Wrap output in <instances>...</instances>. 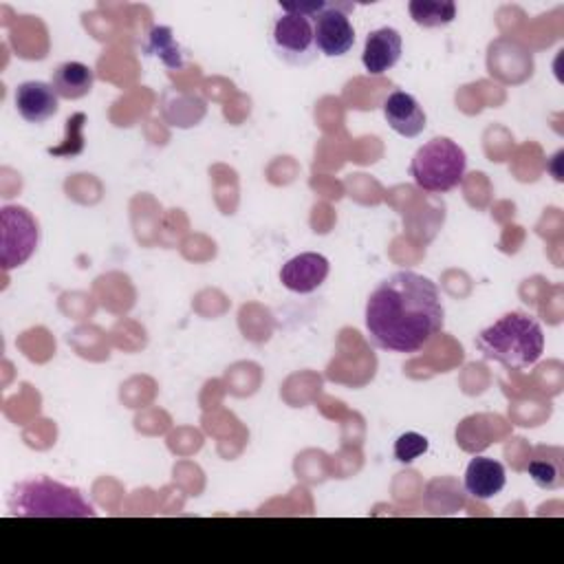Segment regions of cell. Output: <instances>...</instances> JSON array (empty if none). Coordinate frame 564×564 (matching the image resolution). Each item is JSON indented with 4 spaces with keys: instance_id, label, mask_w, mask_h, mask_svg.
Here are the masks:
<instances>
[{
    "instance_id": "cell-1",
    "label": "cell",
    "mask_w": 564,
    "mask_h": 564,
    "mask_svg": "<svg viewBox=\"0 0 564 564\" xmlns=\"http://www.w3.org/2000/svg\"><path fill=\"white\" fill-rule=\"evenodd\" d=\"M368 339L390 352H419L441 330L445 308L436 282L416 271H397L366 300Z\"/></svg>"
},
{
    "instance_id": "cell-2",
    "label": "cell",
    "mask_w": 564,
    "mask_h": 564,
    "mask_svg": "<svg viewBox=\"0 0 564 564\" xmlns=\"http://www.w3.org/2000/svg\"><path fill=\"white\" fill-rule=\"evenodd\" d=\"M474 344L485 359L496 361L507 370H524L542 357L544 333L533 315L511 311L482 328Z\"/></svg>"
},
{
    "instance_id": "cell-3",
    "label": "cell",
    "mask_w": 564,
    "mask_h": 564,
    "mask_svg": "<svg viewBox=\"0 0 564 564\" xmlns=\"http://www.w3.org/2000/svg\"><path fill=\"white\" fill-rule=\"evenodd\" d=\"M9 509L20 518H93L95 509L77 487L46 476L26 478L13 485Z\"/></svg>"
},
{
    "instance_id": "cell-4",
    "label": "cell",
    "mask_w": 564,
    "mask_h": 564,
    "mask_svg": "<svg viewBox=\"0 0 564 564\" xmlns=\"http://www.w3.org/2000/svg\"><path fill=\"white\" fill-rule=\"evenodd\" d=\"M465 167V150L447 137H434L414 152L410 161V176L421 189L445 194L463 183Z\"/></svg>"
},
{
    "instance_id": "cell-5",
    "label": "cell",
    "mask_w": 564,
    "mask_h": 564,
    "mask_svg": "<svg viewBox=\"0 0 564 564\" xmlns=\"http://www.w3.org/2000/svg\"><path fill=\"white\" fill-rule=\"evenodd\" d=\"M37 220L26 207L4 205L0 209V264L4 271L22 267L37 249Z\"/></svg>"
},
{
    "instance_id": "cell-6",
    "label": "cell",
    "mask_w": 564,
    "mask_h": 564,
    "mask_svg": "<svg viewBox=\"0 0 564 564\" xmlns=\"http://www.w3.org/2000/svg\"><path fill=\"white\" fill-rule=\"evenodd\" d=\"M271 42L280 59L291 66H304L315 59L313 22L304 15L282 13L271 29Z\"/></svg>"
},
{
    "instance_id": "cell-7",
    "label": "cell",
    "mask_w": 564,
    "mask_h": 564,
    "mask_svg": "<svg viewBox=\"0 0 564 564\" xmlns=\"http://www.w3.org/2000/svg\"><path fill=\"white\" fill-rule=\"evenodd\" d=\"M350 2H328L326 9L313 20L315 48L326 57L346 55L355 44V29L348 18Z\"/></svg>"
},
{
    "instance_id": "cell-8",
    "label": "cell",
    "mask_w": 564,
    "mask_h": 564,
    "mask_svg": "<svg viewBox=\"0 0 564 564\" xmlns=\"http://www.w3.org/2000/svg\"><path fill=\"white\" fill-rule=\"evenodd\" d=\"M328 258L315 251H304L286 260L280 269V282L293 293H313L328 278Z\"/></svg>"
},
{
    "instance_id": "cell-9",
    "label": "cell",
    "mask_w": 564,
    "mask_h": 564,
    "mask_svg": "<svg viewBox=\"0 0 564 564\" xmlns=\"http://www.w3.org/2000/svg\"><path fill=\"white\" fill-rule=\"evenodd\" d=\"M401 48H403V40L397 29L381 26V29L370 31L366 35L364 53H361L364 68L370 75H383L399 62Z\"/></svg>"
},
{
    "instance_id": "cell-10",
    "label": "cell",
    "mask_w": 564,
    "mask_h": 564,
    "mask_svg": "<svg viewBox=\"0 0 564 564\" xmlns=\"http://www.w3.org/2000/svg\"><path fill=\"white\" fill-rule=\"evenodd\" d=\"M383 117L388 126L401 137H419L425 130L427 117L421 104L405 90H392L383 101Z\"/></svg>"
},
{
    "instance_id": "cell-11",
    "label": "cell",
    "mask_w": 564,
    "mask_h": 564,
    "mask_svg": "<svg viewBox=\"0 0 564 564\" xmlns=\"http://www.w3.org/2000/svg\"><path fill=\"white\" fill-rule=\"evenodd\" d=\"M15 108L20 112V117L29 123H44L48 121L59 104H57V93L53 90L51 84L46 82H22L18 88H15Z\"/></svg>"
},
{
    "instance_id": "cell-12",
    "label": "cell",
    "mask_w": 564,
    "mask_h": 564,
    "mask_svg": "<svg viewBox=\"0 0 564 564\" xmlns=\"http://www.w3.org/2000/svg\"><path fill=\"white\" fill-rule=\"evenodd\" d=\"M505 482H507V474L500 460L489 456H476L469 460L465 469L463 487L469 496L478 500H489L505 489Z\"/></svg>"
},
{
    "instance_id": "cell-13",
    "label": "cell",
    "mask_w": 564,
    "mask_h": 564,
    "mask_svg": "<svg viewBox=\"0 0 564 564\" xmlns=\"http://www.w3.org/2000/svg\"><path fill=\"white\" fill-rule=\"evenodd\" d=\"M531 480L542 489H560L564 485V452L557 445L535 447L531 460L527 463Z\"/></svg>"
},
{
    "instance_id": "cell-14",
    "label": "cell",
    "mask_w": 564,
    "mask_h": 564,
    "mask_svg": "<svg viewBox=\"0 0 564 564\" xmlns=\"http://www.w3.org/2000/svg\"><path fill=\"white\" fill-rule=\"evenodd\" d=\"M95 73L82 62H62L51 73V86L59 99H82L93 90Z\"/></svg>"
},
{
    "instance_id": "cell-15",
    "label": "cell",
    "mask_w": 564,
    "mask_h": 564,
    "mask_svg": "<svg viewBox=\"0 0 564 564\" xmlns=\"http://www.w3.org/2000/svg\"><path fill=\"white\" fill-rule=\"evenodd\" d=\"M465 505L463 489L456 478L441 476L430 480L425 489V507L436 516H449L456 513Z\"/></svg>"
},
{
    "instance_id": "cell-16",
    "label": "cell",
    "mask_w": 564,
    "mask_h": 564,
    "mask_svg": "<svg viewBox=\"0 0 564 564\" xmlns=\"http://www.w3.org/2000/svg\"><path fill=\"white\" fill-rule=\"evenodd\" d=\"M145 55H154L161 59L163 66H167L170 70H176L185 64L183 59V48L176 42L174 33L170 26H152L141 44Z\"/></svg>"
},
{
    "instance_id": "cell-17",
    "label": "cell",
    "mask_w": 564,
    "mask_h": 564,
    "mask_svg": "<svg viewBox=\"0 0 564 564\" xmlns=\"http://www.w3.org/2000/svg\"><path fill=\"white\" fill-rule=\"evenodd\" d=\"M410 18L425 29L447 26L456 18V2L454 0H412L408 4Z\"/></svg>"
},
{
    "instance_id": "cell-18",
    "label": "cell",
    "mask_w": 564,
    "mask_h": 564,
    "mask_svg": "<svg viewBox=\"0 0 564 564\" xmlns=\"http://www.w3.org/2000/svg\"><path fill=\"white\" fill-rule=\"evenodd\" d=\"M84 126H86V115L84 112H75L66 119L64 123V139L48 148L46 152L51 156H57V159H73V156H79L84 152Z\"/></svg>"
},
{
    "instance_id": "cell-19",
    "label": "cell",
    "mask_w": 564,
    "mask_h": 564,
    "mask_svg": "<svg viewBox=\"0 0 564 564\" xmlns=\"http://www.w3.org/2000/svg\"><path fill=\"white\" fill-rule=\"evenodd\" d=\"M430 447V441L419 432H403L394 441V458L403 465L414 463L419 456H423Z\"/></svg>"
},
{
    "instance_id": "cell-20",
    "label": "cell",
    "mask_w": 564,
    "mask_h": 564,
    "mask_svg": "<svg viewBox=\"0 0 564 564\" xmlns=\"http://www.w3.org/2000/svg\"><path fill=\"white\" fill-rule=\"evenodd\" d=\"M326 4L328 2H324V0H311V2H280V9L284 11V13H295V15H304V18H317L324 9H326Z\"/></svg>"
}]
</instances>
